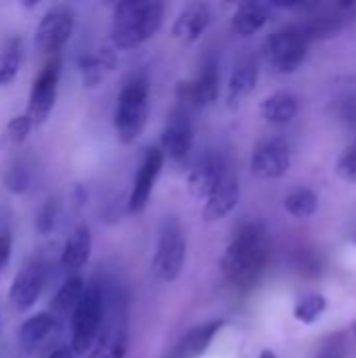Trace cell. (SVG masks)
<instances>
[{"label":"cell","instance_id":"obj_18","mask_svg":"<svg viewBox=\"0 0 356 358\" xmlns=\"http://www.w3.org/2000/svg\"><path fill=\"white\" fill-rule=\"evenodd\" d=\"M59 331V319L44 310L36 313L29 319H25L19 327V346L27 355H36L42 350V346Z\"/></svg>","mask_w":356,"mask_h":358},{"label":"cell","instance_id":"obj_28","mask_svg":"<svg viewBox=\"0 0 356 358\" xmlns=\"http://www.w3.org/2000/svg\"><path fill=\"white\" fill-rule=\"evenodd\" d=\"M344 29V19L340 15H325V17H317L311 23H306L302 27L304 38L311 40H327L338 36Z\"/></svg>","mask_w":356,"mask_h":358},{"label":"cell","instance_id":"obj_1","mask_svg":"<svg viewBox=\"0 0 356 358\" xmlns=\"http://www.w3.org/2000/svg\"><path fill=\"white\" fill-rule=\"evenodd\" d=\"M266 239L258 224H241L220 258V271L235 289H250L258 283L266 264Z\"/></svg>","mask_w":356,"mask_h":358},{"label":"cell","instance_id":"obj_3","mask_svg":"<svg viewBox=\"0 0 356 358\" xmlns=\"http://www.w3.org/2000/svg\"><path fill=\"white\" fill-rule=\"evenodd\" d=\"M149 80L143 73L130 76L115 101L113 128L122 145H134L149 122Z\"/></svg>","mask_w":356,"mask_h":358},{"label":"cell","instance_id":"obj_29","mask_svg":"<svg viewBox=\"0 0 356 358\" xmlns=\"http://www.w3.org/2000/svg\"><path fill=\"white\" fill-rule=\"evenodd\" d=\"M327 310V300L325 296L321 294H308V296H302L296 306H294V317L304 323V325H311L315 321H319V317Z\"/></svg>","mask_w":356,"mask_h":358},{"label":"cell","instance_id":"obj_32","mask_svg":"<svg viewBox=\"0 0 356 358\" xmlns=\"http://www.w3.org/2000/svg\"><path fill=\"white\" fill-rule=\"evenodd\" d=\"M34 128L31 120L27 117V113H19L15 117H10V122L6 124V134L13 143H23L29 134V130Z\"/></svg>","mask_w":356,"mask_h":358},{"label":"cell","instance_id":"obj_10","mask_svg":"<svg viewBox=\"0 0 356 358\" xmlns=\"http://www.w3.org/2000/svg\"><path fill=\"white\" fill-rule=\"evenodd\" d=\"M164 153L159 147H149L145 153H143V159L134 172V178H132V187H130V195H128V212L130 214H141L149 199H151V193H153V187L162 174V168H164Z\"/></svg>","mask_w":356,"mask_h":358},{"label":"cell","instance_id":"obj_37","mask_svg":"<svg viewBox=\"0 0 356 358\" xmlns=\"http://www.w3.org/2000/svg\"><path fill=\"white\" fill-rule=\"evenodd\" d=\"M258 358H277V357H275V352H273V350H262Z\"/></svg>","mask_w":356,"mask_h":358},{"label":"cell","instance_id":"obj_12","mask_svg":"<svg viewBox=\"0 0 356 358\" xmlns=\"http://www.w3.org/2000/svg\"><path fill=\"white\" fill-rule=\"evenodd\" d=\"M193 124L191 117L185 109H174L168 115V122L162 130V141H159V149L164 153V157H170L174 162H185L193 149Z\"/></svg>","mask_w":356,"mask_h":358},{"label":"cell","instance_id":"obj_21","mask_svg":"<svg viewBox=\"0 0 356 358\" xmlns=\"http://www.w3.org/2000/svg\"><path fill=\"white\" fill-rule=\"evenodd\" d=\"M300 103L298 96L292 92H273L269 94L262 103H260V113L262 117L273 124V126H287L294 122V117L298 115Z\"/></svg>","mask_w":356,"mask_h":358},{"label":"cell","instance_id":"obj_35","mask_svg":"<svg viewBox=\"0 0 356 358\" xmlns=\"http://www.w3.org/2000/svg\"><path fill=\"white\" fill-rule=\"evenodd\" d=\"M44 358H73V352H71V348H69V344L65 346H57V348H52L48 355Z\"/></svg>","mask_w":356,"mask_h":358},{"label":"cell","instance_id":"obj_15","mask_svg":"<svg viewBox=\"0 0 356 358\" xmlns=\"http://www.w3.org/2000/svg\"><path fill=\"white\" fill-rule=\"evenodd\" d=\"M227 325L225 319H212L201 325H195L189 329L168 352L164 358H201L220 334V329Z\"/></svg>","mask_w":356,"mask_h":358},{"label":"cell","instance_id":"obj_30","mask_svg":"<svg viewBox=\"0 0 356 358\" xmlns=\"http://www.w3.org/2000/svg\"><path fill=\"white\" fill-rule=\"evenodd\" d=\"M59 214H61L59 201H57V199H48V201L38 210V216H36V231H38L40 235L52 233V231L57 229Z\"/></svg>","mask_w":356,"mask_h":358},{"label":"cell","instance_id":"obj_31","mask_svg":"<svg viewBox=\"0 0 356 358\" xmlns=\"http://www.w3.org/2000/svg\"><path fill=\"white\" fill-rule=\"evenodd\" d=\"M29 182H31V174L29 170L23 166V164H15L8 172H6V178H4V187L8 193L13 195H21L29 189Z\"/></svg>","mask_w":356,"mask_h":358},{"label":"cell","instance_id":"obj_8","mask_svg":"<svg viewBox=\"0 0 356 358\" xmlns=\"http://www.w3.org/2000/svg\"><path fill=\"white\" fill-rule=\"evenodd\" d=\"M61 80V57H48L38 76L31 82L29 99H27V117L34 126H42L55 109Z\"/></svg>","mask_w":356,"mask_h":358},{"label":"cell","instance_id":"obj_4","mask_svg":"<svg viewBox=\"0 0 356 358\" xmlns=\"http://www.w3.org/2000/svg\"><path fill=\"white\" fill-rule=\"evenodd\" d=\"M71 340L69 348L73 355L82 357L90 352L99 340L103 319H105V289L97 281L88 283L76 310L71 313Z\"/></svg>","mask_w":356,"mask_h":358},{"label":"cell","instance_id":"obj_5","mask_svg":"<svg viewBox=\"0 0 356 358\" xmlns=\"http://www.w3.org/2000/svg\"><path fill=\"white\" fill-rule=\"evenodd\" d=\"M187 260V239L183 224L176 216H168L159 227L155 256L151 260V271L162 283H174Z\"/></svg>","mask_w":356,"mask_h":358},{"label":"cell","instance_id":"obj_20","mask_svg":"<svg viewBox=\"0 0 356 358\" xmlns=\"http://www.w3.org/2000/svg\"><path fill=\"white\" fill-rule=\"evenodd\" d=\"M90 252H92V235L90 229L86 224H80L71 231V235L67 237L63 252H61V266L67 273H78L80 268H84L90 260Z\"/></svg>","mask_w":356,"mask_h":358},{"label":"cell","instance_id":"obj_24","mask_svg":"<svg viewBox=\"0 0 356 358\" xmlns=\"http://www.w3.org/2000/svg\"><path fill=\"white\" fill-rule=\"evenodd\" d=\"M84 289H86L84 279L80 275H69L63 281V285L59 287V292L55 294V298H52V310L50 313L59 321L65 319V317H71V313L76 310V306H78Z\"/></svg>","mask_w":356,"mask_h":358},{"label":"cell","instance_id":"obj_9","mask_svg":"<svg viewBox=\"0 0 356 358\" xmlns=\"http://www.w3.org/2000/svg\"><path fill=\"white\" fill-rule=\"evenodd\" d=\"M73 27H76V17L69 6L57 4L48 8L36 27L34 40H36L38 50L48 57H57L61 48L69 42Z\"/></svg>","mask_w":356,"mask_h":358},{"label":"cell","instance_id":"obj_22","mask_svg":"<svg viewBox=\"0 0 356 358\" xmlns=\"http://www.w3.org/2000/svg\"><path fill=\"white\" fill-rule=\"evenodd\" d=\"M269 21V4L262 2H241L233 13V31L241 38L258 34Z\"/></svg>","mask_w":356,"mask_h":358},{"label":"cell","instance_id":"obj_16","mask_svg":"<svg viewBox=\"0 0 356 358\" xmlns=\"http://www.w3.org/2000/svg\"><path fill=\"white\" fill-rule=\"evenodd\" d=\"M239 203V178L229 168V172L220 178L216 189L208 195L206 206L201 210V216L206 222H216L229 216Z\"/></svg>","mask_w":356,"mask_h":358},{"label":"cell","instance_id":"obj_26","mask_svg":"<svg viewBox=\"0 0 356 358\" xmlns=\"http://www.w3.org/2000/svg\"><path fill=\"white\" fill-rule=\"evenodd\" d=\"M21 38H8L0 48V86H8L21 69Z\"/></svg>","mask_w":356,"mask_h":358},{"label":"cell","instance_id":"obj_7","mask_svg":"<svg viewBox=\"0 0 356 358\" xmlns=\"http://www.w3.org/2000/svg\"><path fill=\"white\" fill-rule=\"evenodd\" d=\"M94 350V358H126L128 355L126 304L118 296L105 294V319Z\"/></svg>","mask_w":356,"mask_h":358},{"label":"cell","instance_id":"obj_33","mask_svg":"<svg viewBox=\"0 0 356 358\" xmlns=\"http://www.w3.org/2000/svg\"><path fill=\"white\" fill-rule=\"evenodd\" d=\"M338 174L344 180L356 182V143L350 145L338 159Z\"/></svg>","mask_w":356,"mask_h":358},{"label":"cell","instance_id":"obj_38","mask_svg":"<svg viewBox=\"0 0 356 358\" xmlns=\"http://www.w3.org/2000/svg\"><path fill=\"white\" fill-rule=\"evenodd\" d=\"M350 239H353V243H356V231L350 235Z\"/></svg>","mask_w":356,"mask_h":358},{"label":"cell","instance_id":"obj_11","mask_svg":"<svg viewBox=\"0 0 356 358\" xmlns=\"http://www.w3.org/2000/svg\"><path fill=\"white\" fill-rule=\"evenodd\" d=\"M218 92H220V76H218L216 63H206L193 80L178 82L176 86L178 101L185 105V111L191 107L201 109V107L214 105L218 99Z\"/></svg>","mask_w":356,"mask_h":358},{"label":"cell","instance_id":"obj_6","mask_svg":"<svg viewBox=\"0 0 356 358\" xmlns=\"http://www.w3.org/2000/svg\"><path fill=\"white\" fill-rule=\"evenodd\" d=\"M308 40L298 25H285L273 31L262 44V57L277 73H294L306 57Z\"/></svg>","mask_w":356,"mask_h":358},{"label":"cell","instance_id":"obj_19","mask_svg":"<svg viewBox=\"0 0 356 358\" xmlns=\"http://www.w3.org/2000/svg\"><path fill=\"white\" fill-rule=\"evenodd\" d=\"M210 23H212L210 6L204 2H191L178 13L176 21L172 25V36L185 44H193L204 36V31L210 27Z\"/></svg>","mask_w":356,"mask_h":358},{"label":"cell","instance_id":"obj_27","mask_svg":"<svg viewBox=\"0 0 356 358\" xmlns=\"http://www.w3.org/2000/svg\"><path fill=\"white\" fill-rule=\"evenodd\" d=\"M283 206L294 218H311L319 210V197L311 189H296L285 197Z\"/></svg>","mask_w":356,"mask_h":358},{"label":"cell","instance_id":"obj_36","mask_svg":"<svg viewBox=\"0 0 356 358\" xmlns=\"http://www.w3.org/2000/svg\"><path fill=\"white\" fill-rule=\"evenodd\" d=\"M319 358H344L342 357V352L338 350V348H327V350H323Z\"/></svg>","mask_w":356,"mask_h":358},{"label":"cell","instance_id":"obj_34","mask_svg":"<svg viewBox=\"0 0 356 358\" xmlns=\"http://www.w3.org/2000/svg\"><path fill=\"white\" fill-rule=\"evenodd\" d=\"M10 250H13V239H10V235H0V273H2V268L6 266V262H8V258H10Z\"/></svg>","mask_w":356,"mask_h":358},{"label":"cell","instance_id":"obj_14","mask_svg":"<svg viewBox=\"0 0 356 358\" xmlns=\"http://www.w3.org/2000/svg\"><path fill=\"white\" fill-rule=\"evenodd\" d=\"M250 168L258 178H264V180H275V178L285 176V172L290 170L287 145L279 138L260 143L252 153Z\"/></svg>","mask_w":356,"mask_h":358},{"label":"cell","instance_id":"obj_23","mask_svg":"<svg viewBox=\"0 0 356 358\" xmlns=\"http://www.w3.org/2000/svg\"><path fill=\"white\" fill-rule=\"evenodd\" d=\"M258 63L248 59V61H241L233 73H231V80H229V90H227V99L231 105H237L241 99H245L248 94L254 92L256 84H258Z\"/></svg>","mask_w":356,"mask_h":358},{"label":"cell","instance_id":"obj_13","mask_svg":"<svg viewBox=\"0 0 356 358\" xmlns=\"http://www.w3.org/2000/svg\"><path fill=\"white\" fill-rule=\"evenodd\" d=\"M44 283H46L44 264L38 262V260L27 262L13 279V285H10V292H8V298H10L13 306L19 313L29 310L38 302V298H40V294L44 289Z\"/></svg>","mask_w":356,"mask_h":358},{"label":"cell","instance_id":"obj_17","mask_svg":"<svg viewBox=\"0 0 356 358\" xmlns=\"http://www.w3.org/2000/svg\"><path fill=\"white\" fill-rule=\"evenodd\" d=\"M229 172V164L218 155H206L201 157L187 176V187L193 197L208 199V195L216 189L220 178Z\"/></svg>","mask_w":356,"mask_h":358},{"label":"cell","instance_id":"obj_25","mask_svg":"<svg viewBox=\"0 0 356 358\" xmlns=\"http://www.w3.org/2000/svg\"><path fill=\"white\" fill-rule=\"evenodd\" d=\"M115 65V55L111 48H99V52L84 55L80 59V71L84 78V84L94 86L107 69H113Z\"/></svg>","mask_w":356,"mask_h":358},{"label":"cell","instance_id":"obj_2","mask_svg":"<svg viewBox=\"0 0 356 358\" xmlns=\"http://www.w3.org/2000/svg\"><path fill=\"white\" fill-rule=\"evenodd\" d=\"M162 2H118L111 13V42L120 50H132L151 40L164 23Z\"/></svg>","mask_w":356,"mask_h":358}]
</instances>
